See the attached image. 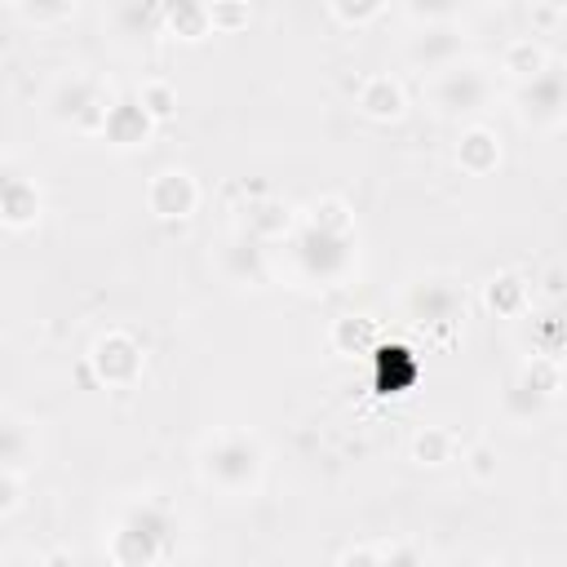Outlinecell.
Instances as JSON below:
<instances>
[{
    "instance_id": "8",
    "label": "cell",
    "mask_w": 567,
    "mask_h": 567,
    "mask_svg": "<svg viewBox=\"0 0 567 567\" xmlns=\"http://www.w3.org/2000/svg\"><path fill=\"white\" fill-rule=\"evenodd\" d=\"M563 106H567V84H563L558 62H549L540 75L523 80L518 93H514V115H518L523 128H558Z\"/></svg>"
},
{
    "instance_id": "28",
    "label": "cell",
    "mask_w": 567,
    "mask_h": 567,
    "mask_svg": "<svg viewBox=\"0 0 567 567\" xmlns=\"http://www.w3.org/2000/svg\"><path fill=\"white\" fill-rule=\"evenodd\" d=\"M301 221H310V226H319V230L354 235V213H350V204H346L341 195H319V199L306 208V217H301Z\"/></svg>"
},
{
    "instance_id": "24",
    "label": "cell",
    "mask_w": 567,
    "mask_h": 567,
    "mask_svg": "<svg viewBox=\"0 0 567 567\" xmlns=\"http://www.w3.org/2000/svg\"><path fill=\"white\" fill-rule=\"evenodd\" d=\"M115 31L120 35H155V31H164L159 0H120L115 4Z\"/></svg>"
},
{
    "instance_id": "30",
    "label": "cell",
    "mask_w": 567,
    "mask_h": 567,
    "mask_svg": "<svg viewBox=\"0 0 567 567\" xmlns=\"http://www.w3.org/2000/svg\"><path fill=\"white\" fill-rule=\"evenodd\" d=\"M252 9L248 0H208V35H239L248 31Z\"/></svg>"
},
{
    "instance_id": "41",
    "label": "cell",
    "mask_w": 567,
    "mask_h": 567,
    "mask_svg": "<svg viewBox=\"0 0 567 567\" xmlns=\"http://www.w3.org/2000/svg\"><path fill=\"white\" fill-rule=\"evenodd\" d=\"M470 4H478V9H501V4H509V0H470Z\"/></svg>"
},
{
    "instance_id": "32",
    "label": "cell",
    "mask_w": 567,
    "mask_h": 567,
    "mask_svg": "<svg viewBox=\"0 0 567 567\" xmlns=\"http://www.w3.org/2000/svg\"><path fill=\"white\" fill-rule=\"evenodd\" d=\"M532 354H549V359L563 354V319H558V306H549L540 319H532Z\"/></svg>"
},
{
    "instance_id": "1",
    "label": "cell",
    "mask_w": 567,
    "mask_h": 567,
    "mask_svg": "<svg viewBox=\"0 0 567 567\" xmlns=\"http://www.w3.org/2000/svg\"><path fill=\"white\" fill-rule=\"evenodd\" d=\"M195 470L204 478V487H213L217 496H230V501H244L261 487V474H266V443L244 430V425H221L213 430L199 452H195Z\"/></svg>"
},
{
    "instance_id": "31",
    "label": "cell",
    "mask_w": 567,
    "mask_h": 567,
    "mask_svg": "<svg viewBox=\"0 0 567 567\" xmlns=\"http://www.w3.org/2000/svg\"><path fill=\"white\" fill-rule=\"evenodd\" d=\"M323 4H328V18L350 31H363L385 13V0H323Z\"/></svg>"
},
{
    "instance_id": "29",
    "label": "cell",
    "mask_w": 567,
    "mask_h": 567,
    "mask_svg": "<svg viewBox=\"0 0 567 567\" xmlns=\"http://www.w3.org/2000/svg\"><path fill=\"white\" fill-rule=\"evenodd\" d=\"M514 377L527 381V385H532L536 394H545V399H558V394H563V363L549 359V354H532Z\"/></svg>"
},
{
    "instance_id": "9",
    "label": "cell",
    "mask_w": 567,
    "mask_h": 567,
    "mask_svg": "<svg viewBox=\"0 0 567 567\" xmlns=\"http://www.w3.org/2000/svg\"><path fill=\"white\" fill-rule=\"evenodd\" d=\"M146 208L159 221H186L199 208V182L186 168H159L146 182Z\"/></svg>"
},
{
    "instance_id": "39",
    "label": "cell",
    "mask_w": 567,
    "mask_h": 567,
    "mask_svg": "<svg viewBox=\"0 0 567 567\" xmlns=\"http://www.w3.org/2000/svg\"><path fill=\"white\" fill-rule=\"evenodd\" d=\"M563 288H567V275H563V266H549V270L540 275V297H545L549 306H558V301H563Z\"/></svg>"
},
{
    "instance_id": "2",
    "label": "cell",
    "mask_w": 567,
    "mask_h": 567,
    "mask_svg": "<svg viewBox=\"0 0 567 567\" xmlns=\"http://www.w3.org/2000/svg\"><path fill=\"white\" fill-rule=\"evenodd\" d=\"M177 536V514L159 496H137L120 509L111 536H106V558L115 567H151L173 554Z\"/></svg>"
},
{
    "instance_id": "26",
    "label": "cell",
    "mask_w": 567,
    "mask_h": 567,
    "mask_svg": "<svg viewBox=\"0 0 567 567\" xmlns=\"http://www.w3.org/2000/svg\"><path fill=\"white\" fill-rule=\"evenodd\" d=\"M461 470H465L470 483H478V487L496 483V474H501V452H496V443H492V439L465 443V447H461Z\"/></svg>"
},
{
    "instance_id": "10",
    "label": "cell",
    "mask_w": 567,
    "mask_h": 567,
    "mask_svg": "<svg viewBox=\"0 0 567 567\" xmlns=\"http://www.w3.org/2000/svg\"><path fill=\"white\" fill-rule=\"evenodd\" d=\"M159 124L142 111V102L128 93V97H111V106H106V115H102V124H97V137L106 142V146H115V151H137V146H146L151 142V133H155Z\"/></svg>"
},
{
    "instance_id": "34",
    "label": "cell",
    "mask_w": 567,
    "mask_h": 567,
    "mask_svg": "<svg viewBox=\"0 0 567 567\" xmlns=\"http://www.w3.org/2000/svg\"><path fill=\"white\" fill-rule=\"evenodd\" d=\"M75 4H80V0H27L22 13H27V22H35V27H58V22H66V18L75 13Z\"/></svg>"
},
{
    "instance_id": "14",
    "label": "cell",
    "mask_w": 567,
    "mask_h": 567,
    "mask_svg": "<svg viewBox=\"0 0 567 567\" xmlns=\"http://www.w3.org/2000/svg\"><path fill=\"white\" fill-rule=\"evenodd\" d=\"M292 226H297V213H292L279 195H270V190H257V195L248 199V208H244V235H252V239H261V244L284 239Z\"/></svg>"
},
{
    "instance_id": "17",
    "label": "cell",
    "mask_w": 567,
    "mask_h": 567,
    "mask_svg": "<svg viewBox=\"0 0 567 567\" xmlns=\"http://www.w3.org/2000/svg\"><path fill=\"white\" fill-rule=\"evenodd\" d=\"M40 217H44V190H40L35 177L22 173L4 190V199H0V226H9V230H35Z\"/></svg>"
},
{
    "instance_id": "36",
    "label": "cell",
    "mask_w": 567,
    "mask_h": 567,
    "mask_svg": "<svg viewBox=\"0 0 567 567\" xmlns=\"http://www.w3.org/2000/svg\"><path fill=\"white\" fill-rule=\"evenodd\" d=\"M377 558L381 563H421L425 558V549L421 545H412V540H377Z\"/></svg>"
},
{
    "instance_id": "35",
    "label": "cell",
    "mask_w": 567,
    "mask_h": 567,
    "mask_svg": "<svg viewBox=\"0 0 567 567\" xmlns=\"http://www.w3.org/2000/svg\"><path fill=\"white\" fill-rule=\"evenodd\" d=\"M558 27H563V4L558 0L532 4V35H554Z\"/></svg>"
},
{
    "instance_id": "5",
    "label": "cell",
    "mask_w": 567,
    "mask_h": 567,
    "mask_svg": "<svg viewBox=\"0 0 567 567\" xmlns=\"http://www.w3.org/2000/svg\"><path fill=\"white\" fill-rule=\"evenodd\" d=\"M487 97H492V75H487L478 62H465V58L447 62V66L434 71V80H430V106H434V115H443V120L478 115V111L487 106Z\"/></svg>"
},
{
    "instance_id": "6",
    "label": "cell",
    "mask_w": 567,
    "mask_h": 567,
    "mask_svg": "<svg viewBox=\"0 0 567 567\" xmlns=\"http://www.w3.org/2000/svg\"><path fill=\"white\" fill-rule=\"evenodd\" d=\"M106 106H111V93H106L93 75H80V71L62 75V80L53 84V93H49V115H53L58 124L75 128V133H97Z\"/></svg>"
},
{
    "instance_id": "38",
    "label": "cell",
    "mask_w": 567,
    "mask_h": 567,
    "mask_svg": "<svg viewBox=\"0 0 567 567\" xmlns=\"http://www.w3.org/2000/svg\"><path fill=\"white\" fill-rule=\"evenodd\" d=\"M337 563L341 567H381V558H377V545H346L341 554H337Z\"/></svg>"
},
{
    "instance_id": "20",
    "label": "cell",
    "mask_w": 567,
    "mask_h": 567,
    "mask_svg": "<svg viewBox=\"0 0 567 567\" xmlns=\"http://www.w3.org/2000/svg\"><path fill=\"white\" fill-rule=\"evenodd\" d=\"M549 62H554V58H549V49H545L540 35H518V40H509V44L501 49V71H505L514 84L540 75Z\"/></svg>"
},
{
    "instance_id": "40",
    "label": "cell",
    "mask_w": 567,
    "mask_h": 567,
    "mask_svg": "<svg viewBox=\"0 0 567 567\" xmlns=\"http://www.w3.org/2000/svg\"><path fill=\"white\" fill-rule=\"evenodd\" d=\"M22 173H27V168H22L18 159H9V155H0V199H4V190H9V186H13L18 177H22Z\"/></svg>"
},
{
    "instance_id": "13",
    "label": "cell",
    "mask_w": 567,
    "mask_h": 567,
    "mask_svg": "<svg viewBox=\"0 0 567 567\" xmlns=\"http://www.w3.org/2000/svg\"><path fill=\"white\" fill-rule=\"evenodd\" d=\"M501 133L496 128H487V124H470V128H461V137H456V151H452V159H456V168L465 173V177H492L496 168H501Z\"/></svg>"
},
{
    "instance_id": "27",
    "label": "cell",
    "mask_w": 567,
    "mask_h": 567,
    "mask_svg": "<svg viewBox=\"0 0 567 567\" xmlns=\"http://www.w3.org/2000/svg\"><path fill=\"white\" fill-rule=\"evenodd\" d=\"M133 97L142 102V111H146L155 124H168V120L177 115V89H173L168 80H159V75L142 80V84L133 89Z\"/></svg>"
},
{
    "instance_id": "11",
    "label": "cell",
    "mask_w": 567,
    "mask_h": 567,
    "mask_svg": "<svg viewBox=\"0 0 567 567\" xmlns=\"http://www.w3.org/2000/svg\"><path fill=\"white\" fill-rule=\"evenodd\" d=\"M461 53H465V27L461 22H425L408 40V62L421 71H443Z\"/></svg>"
},
{
    "instance_id": "12",
    "label": "cell",
    "mask_w": 567,
    "mask_h": 567,
    "mask_svg": "<svg viewBox=\"0 0 567 567\" xmlns=\"http://www.w3.org/2000/svg\"><path fill=\"white\" fill-rule=\"evenodd\" d=\"M354 106H359V115H368L372 124H399V120L408 115V89H403L399 75L377 71V75H363V80H359Z\"/></svg>"
},
{
    "instance_id": "15",
    "label": "cell",
    "mask_w": 567,
    "mask_h": 567,
    "mask_svg": "<svg viewBox=\"0 0 567 567\" xmlns=\"http://www.w3.org/2000/svg\"><path fill=\"white\" fill-rule=\"evenodd\" d=\"M483 310L496 315V319H523L532 310V288L518 270H496L483 279Z\"/></svg>"
},
{
    "instance_id": "19",
    "label": "cell",
    "mask_w": 567,
    "mask_h": 567,
    "mask_svg": "<svg viewBox=\"0 0 567 567\" xmlns=\"http://www.w3.org/2000/svg\"><path fill=\"white\" fill-rule=\"evenodd\" d=\"M377 341H381V332H377V319L372 315H341L328 328V346L341 359H363Z\"/></svg>"
},
{
    "instance_id": "16",
    "label": "cell",
    "mask_w": 567,
    "mask_h": 567,
    "mask_svg": "<svg viewBox=\"0 0 567 567\" xmlns=\"http://www.w3.org/2000/svg\"><path fill=\"white\" fill-rule=\"evenodd\" d=\"M363 359H377V390L381 394H408V390H416V377H421V368H416V354L408 350V346H385V341H377Z\"/></svg>"
},
{
    "instance_id": "25",
    "label": "cell",
    "mask_w": 567,
    "mask_h": 567,
    "mask_svg": "<svg viewBox=\"0 0 567 567\" xmlns=\"http://www.w3.org/2000/svg\"><path fill=\"white\" fill-rule=\"evenodd\" d=\"M35 456V434L27 430V421L0 416V470H22Z\"/></svg>"
},
{
    "instance_id": "21",
    "label": "cell",
    "mask_w": 567,
    "mask_h": 567,
    "mask_svg": "<svg viewBox=\"0 0 567 567\" xmlns=\"http://www.w3.org/2000/svg\"><path fill=\"white\" fill-rule=\"evenodd\" d=\"M554 408V399H545V394H536L527 381H509L505 390H501V416L509 421V425H518V430H527V425H536L545 412Z\"/></svg>"
},
{
    "instance_id": "3",
    "label": "cell",
    "mask_w": 567,
    "mask_h": 567,
    "mask_svg": "<svg viewBox=\"0 0 567 567\" xmlns=\"http://www.w3.org/2000/svg\"><path fill=\"white\" fill-rule=\"evenodd\" d=\"M284 239H288L297 279L310 284V288H337V284H346L350 270L359 266L354 235H337V230H319V226L301 221V226H292Z\"/></svg>"
},
{
    "instance_id": "37",
    "label": "cell",
    "mask_w": 567,
    "mask_h": 567,
    "mask_svg": "<svg viewBox=\"0 0 567 567\" xmlns=\"http://www.w3.org/2000/svg\"><path fill=\"white\" fill-rule=\"evenodd\" d=\"M22 505V478L18 470H0V518H9Z\"/></svg>"
},
{
    "instance_id": "4",
    "label": "cell",
    "mask_w": 567,
    "mask_h": 567,
    "mask_svg": "<svg viewBox=\"0 0 567 567\" xmlns=\"http://www.w3.org/2000/svg\"><path fill=\"white\" fill-rule=\"evenodd\" d=\"M403 310L434 341H452L461 332V319H465V288L447 275H421L416 284H408Z\"/></svg>"
},
{
    "instance_id": "33",
    "label": "cell",
    "mask_w": 567,
    "mask_h": 567,
    "mask_svg": "<svg viewBox=\"0 0 567 567\" xmlns=\"http://www.w3.org/2000/svg\"><path fill=\"white\" fill-rule=\"evenodd\" d=\"M461 4L465 0H403V13L425 27V22H456L461 18Z\"/></svg>"
},
{
    "instance_id": "18",
    "label": "cell",
    "mask_w": 567,
    "mask_h": 567,
    "mask_svg": "<svg viewBox=\"0 0 567 567\" xmlns=\"http://www.w3.org/2000/svg\"><path fill=\"white\" fill-rule=\"evenodd\" d=\"M221 270H226V279H235V284H266V248H261V239H252V235H235L226 248H221Z\"/></svg>"
},
{
    "instance_id": "23",
    "label": "cell",
    "mask_w": 567,
    "mask_h": 567,
    "mask_svg": "<svg viewBox=\"0 0 567 567\" xmlns=\"http://www.w3.org/2000/svg\"><path fill=\"white\" fill-rule=\"evenodd\" d=\"M408 456L421 465V470H439L447 461H456V434L443 430V425H421L408 443Z\"/></svg>"
},
{
    "instance_id": "7",
    "label": "cell",
    "mask_w": 567,
    "mask_h": 567,
    "mask_svg": "<svg viewBox=\"0 0 567 567\" xmlns=\"http://www.w3.org/2000/svg\"><path fill=\"white\" fill-rule=\"evenodd\" d=\"M89 368H93V377H97L106 390H128V385H137L142 372H146V350H142V341H137L133 332L106 328V332L89 346Z\"/></svg>"
},
{
    "instance_id": "42",
    "label": "cell",
    "mask_w": 567,
    "mask_h": 567,
    "mask_svg": "<svg viewBox=\"0 0 567 567\" xmlns=\"http://www.w3.org/2000/svg\"><path fill=\"white\" fill-rule=\"evenodd\" d=\"M4 4H13V9H22V4H27V0H4Z\"/></svg>"
},
{
    "instance_id": "22",
    "label": "cell",
    "mask_w": 567,
    "mask_h": 567,
    "mask_svg": "<svg viewBox=\"0 0 567 567\" xmlns=\"http://www.w3.org/2000/svg\"><path fill=\"white\" fill-rule=\"evenodd\" d=\"M164 31L173 40H204L208 35V0H159Z\"/></svg>"
}]
</instances>
